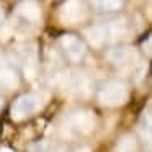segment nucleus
<instances>
[{"label":"nucleus","instance_id":"obj_1","mask_svg":"<svg viewBox=\"0 0 152 152\" xmlns=\"http://www.w3.org/2000/svg\"><path fill=\"white\" fill-rule=\"evenodd\" d=\"M59 48L62 51L64 57H67L72 62H80L87 54L85 43L75 34H64V36H61Z\"/></svg>","mask_w":152,"mask_h":152},{"label":"nucleus","instance_id":"obj_3","mask_svg":"<svg viewBox=\"0 0 152 152\" xmlns=\"http://www.w3.org/2000/svg\"><path fill=\"white\" fill-rule=\"evenodd\" d=\"M106 57H108L110 62L124 64V62H128V59H129V49L126 46H119V44H116V46L108 48V51H106Z\"/></svg>","mask_w":152,"mask_h":152},{"label":"nucleus","instance_id":"obj_2","mask_svg":"<svg viewBox=\"0 0 152 152\" xmlns=\"http://www.w3.org/2000/svg\"><path fill=\"white\" fill-rule=\"evenodd\" d=\"M87 4L96 13L111 15V13H118L124 8L126 0H87Z\"/></svg>","mask_w":152,"mask_h":152},{"label":"nucleus","instance_id":"obj_4","mask_svg":"<svg viewBox=\"0 0 152 152\" xmlns=\"http://www.w3.org/2000/svg\"><path fill=\"white\" fill-rule=\"evenodd\" d=\"M2 21H4V10L0 8V25H2Z\"/></svg>","mask_w":152,"mask_h":152}]
</instances>
